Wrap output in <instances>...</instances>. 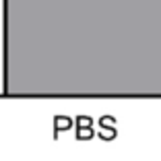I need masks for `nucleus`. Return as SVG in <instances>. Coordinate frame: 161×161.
I'll return each mask as SVG.
<instances>
[{"label": "nucleus", "mask_w": 161, "mask_h": 161, "mask_svg": "<svg viewBox=\"0 0 161 161\" xmlns=\"http://www.w3.org/2000/svg\"><path fill=\"white\" fill-rule=\"evenodd\" d=\"M87 122L89 120H79V124H83V126H85V124H87ZM91 134H93V130H89V132H87V130H80V138H87V136H91Z\"/></svg>", "instance_id": "obj_1"}, {"label": "nucleus", "mask_w": 161, "mask_h": 161, "mask_svg": "<svg viewBox=\"0 0 161 161\" xmlns=\"http://www.w3.org/2000/svg\"><path fill=\"white\" fill-rule=\"evenodd\" d=\"M56 126H58V128H66V126H70V122L68 120H60V122L56 120Z\"/></svg>", "instance_id": "obj_2"}]
</instances>
